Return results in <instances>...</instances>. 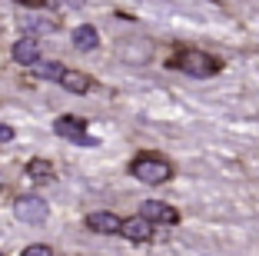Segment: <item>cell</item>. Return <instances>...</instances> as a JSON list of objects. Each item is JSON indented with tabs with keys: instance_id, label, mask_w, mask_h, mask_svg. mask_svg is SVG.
<instances>
[{
	"instance_id": "1",
	"label": "cell",
	"mask_w": 259,
	"mask_h": 256,
	"mask_svg": "<svg viewBox=\"0 0 259 256\" xmlns=\"http://www.w3.org/2000/svg\"><path fill=\"white\" fill-rule=\"evenodd\" d=\"M130 173L137 176L140 183H166L173 176V166L163 157H156V153H140L133 160V166H130Z\"/></svg>"
},
{
	"instance_id": "2",
	"label": "cell",
	"mask_w": 259,
	"mask_h": 256,
	"mask_svg": "<svg viewBox=\"0 0 259 256\" xmlns=\"http://www.w3.org/2000/svg\"><path fill=\"white\" fill-rule=\"evenodd\" d=\"M180 67H183L190 77H213V74H220V60L209 57V53H203V50H183Z\"/></svg>"
},
{
	"instance_id": "3",
	"label": "cell",
	"mask_w": 259,
	"mask_h": 256,
	"mask_svg": "<svg viewBox=\"0 0 259 256\" xmlns=\"http://www.w3.org/2000/svg\"><path fill=\"white\" fill-rule=\"evenodd\" d=\"M14 213L17 220H23V223H44L47 220V203L40 200V196H20L14 203Z\"/></svg>"
},
{
	"instance_id": "4",
	"label": "cell",
	"mask_w": 259,
	"mask_h": 256,
	"mask_svg": "<svg viewBox=\"0 0 259 256\" xmlns=\"http://www.w3.org/2000/svg\"><path fill=\"white\" fill-rule=\"evenodd\" d=\"M140 216L150 220V223H169V226H173L176 220H180V213H176L173 206L160 203V200H146V203H143V213H140Z\"/></svg>"
},
{
	"instance_id": "5",
	"label": "cell",
	"mask_w": 259,
	"mask_h": 256,
	"mask_svg": "<svg viewBox=\"0 0 259 256\" xmlns=\"http://www.w3.org/2000/svg\"><path fill=\"white\" fill-rule=\"evenodd\" d=\"M120 233L126 236V240H133V243H146L153 236V223L143 220V216H130V220H123Z\"/></svg>"
},
{
	"instance_id": "6",
	"label": "cell",
	"mask_w": 259,
	"mask_h": 256,
	"mask_svg": "<svg viewBox=\"0 0 259 256\" xmlns=\"http://www.w3.org/2000/svg\"><path fill=\"white\" fill-rule=\"evenodd\" d=\"M87 226H90L93 233L110 236V233H120L123 220H120V216H113V213H90V216H87Z\"/></svg>"
},
{
	"instance_id": "7",
	"label": "cell",
	"mask_w": 259,
	"mask_h": 256,
	"mask_svg": "<svg viewBox=\"0 0 259 256\" xmlns=\"http://www.w3.org/2000/svg\"><path fill=\"white\" fill-rule=\"evenodd\" d=\"M14 60L17 63H37L40 60V44H37V37H20L14 44Z\"/></svg>"
},
{
	"instance_id": "8",
	"label": "cell",
	"mask_w": 259,
	"mask_h": 256,
	"mask_svg": "<svg viewBox=\"0 0 259 256\" xmlns=\"http://www.w3.org/2000/svg\"><path fill=\"white\" fill-rule=\"evenodd\" d=\"M54 130L60 136H67V140H83V120L80 117H60L54 123Z\"/></svg>"
},
{
	"instance_id": "9",
	"label": "cell",
	"mask_w": 259,
	"mask_h": 256,
	"mask_svg": "<svg viewBox=\"0 0 259 256\" xmlns=\"http://www.w3.org/2000/svg\"><path fill=\"white\" fill-rule=\"evenodd\" d=\"M60 83L67 87L70 93H87V90H90V77H87V74H80V70H67Z\"/></svg>"
},
{
	"instance_id": "10",
	"label": "cell",
	"mask_w": 259,
	"mask_h": 256,
	"mask_svg": "<svg viewBox=\"0 0 259 256\" xmlns=\"http://www.w3.org/2000/svg\"><path fill=\"white\" fill-rule=\"evenodd\" d=\"M97 44H100V37H97L93 27H76L73 30V47L76 50H93Z\"/></svg>"
},
{
	"instance_id": "11",
	"label": "cell",
	"mask_w": 259,
	"mask_h": 256,
	"mask_svg": "<svg viewBox=\"0 0 259 256\" xmlns=\"http://www.w3.org/2000/svg\"><path fill=\"white\" fill-rule=\"evenodd\" d=\"M27 176H30V180H37V183H44V180H50V176H54V166H50V160H30V163H27Z\"/></svg>"
},
{
	"instance_id": "12",
	"label": "cell",
	"mask_w": 259,
	"mask_h": 256,
	"mask_svg": "<svg viewBox=\"0 0 259 256\" xmlns=\"http://www.w3.org/2000/svg\"><path fill=\"white\" fill-rule=\"evenodd\" d=\"M23 27H27L30 33H54L57 20L54 17H23Z\"/></svg>"
},
{
	"instance_id": "13",
	"label": "cell",
	"mask_w": 259,
	"mask_h": 256,
	"mask_svg": "<svg viewBox=\"0 0 259 256\" xmlns=\"http://www.w3.org/2000/svg\"><path fill=\"white\" fill-rule=\"evenodd\" d=\"M37 74L44 77V80H63V74H67V67H63L60 60H47L37 67Z\"/></svg>"
},
{
	"instance_id": "14",
	"label": "cell",
	"mask_w": 259,
	"mask_h": 256,
	"mask_svg": "<svg viewBox=\"0 0 259 256\" xmlns=\"http://www.w3.org/2000/svg\"><path fill=\"white\" fill-rule=\"evenodd\" d=\"M23 256H54V253H50V246H40V243H33V246L23 249Z\"/></svg>"
},
{
	"instance_id": "15",
	"label": "cell",
	"mask_w": 259,
	"mask_h": 256,
	"mask_svg": "<svg viewBox=\"0 0 259 256\" xmlns=\"http://www.w3.org/2000/svg\"><path fill=\"white\" fill-rule=\"evenodd\" d=\"M7 140H14V127H7V123H0V143H7Z\"/></svg>"
}]
</instances>
